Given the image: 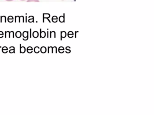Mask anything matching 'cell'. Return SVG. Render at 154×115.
<instances>
[{"instance_id":"13","label":"cell","mask_w":154,"mask_h":115,"mask_svg":"<svg viewBox=\"0 0 154 115\" xmlns=\"http://www.w3.org/2000/svg\"><path fill=\"white\" fill-rule=\"evenodd\" d=\"M9 53H15V48H13V49H12V50H9Z\"/></svg>"},{"instance_id":"8","label":"cell","mask_w":154,"mask_h":115,"mask_svg":"<svg viewBox=\"0 0 154 115\" xmlns=\"http://www.w3.org/2000/svg\"><path fill=\"white\" fill-rule=\"evenodd\" d=\"M27 2H39V0H28Z\"/></svg>"},{"instance_id":"16","label":"cell","mask_w":154,"mask_h":115,"mask_svg":"<svg viewBox=\"0 0 154 115\" xmlns=\"http://www.w3.org/2000/svg\"><path fill=\"white\" fill-rule=\"evenodd\" d=\"M27 50H33V49L31 46H29V47H28Z\"/></svg>"},{"instance_id":"7","label":"cell","mask_w":154,"mask_h":115,"mask_svg":"<svg viewBox=\"0 0 154 115\" xmlns=\"http://www.w3.org/2000/svg\"><path fill=\"white\" fill-rule=\"evenodd\" d=\"M40 38H45L46 36V34L45 32H42L40 33Z\"/></svg>"},{"instance_id":"19","label":"cell","mask_w":154,"mask_h":115,"mask_svg":"<svg viewBox=\"0 0 154 115\" xmlns=\"http://www.w3.org/2000/svg\"><path fill=\"white\" fill-rule=\"evenodd\" d=\"M0 34L3 35V33L2 32H0Z\"/></svg>"},{"instance_id":"11","label":"cell","mask_w":154,"mask_h":115,"mask_svg":"<svg viewBox=\"0 0 154 115\" xmlns=\"http://www.w3.org/2000/svg\"><path fill=\"white\" fill-rule=\"evenodd\" d=\"M57 20H58V18H57V17H56V16H54V17H53L52 20L53 22H57L58 21Z\"/></svg>"},{"instance_id":"12","label":"cell","mask_w":154,"mask_h":115,"mask_svg":"<svg viewBox=\"0 0 154 115\" xmlns=\"http://www.w3.org/2000/svg\"><path fill=\"white\" fill-rule=\"evenodd\" d=\"M50 17L49 14H44V18H46L47 19Z\"/></svg>"},{"instance_id":"20","label":"cell","mask_w":154,"mask_h":115,"mask_svg":"<svg viewBox=\"0 0 154 115\" xmlns=\"http://www.w3.org/2000/svg\"><path fill=\"white\" fill-rule=\"evenodd\" d=\"M20 1H26V0H20Z\"/></svg>"},{"instance_id":"18","label":"cell","mask_w":154,"mask_h":115,"mask_svg":"<svg viewBox=\"0 0 154 115\" xmlns=\"http://www.w3.org/2000/svg\"><path fill=\"white\" fill-rule=\"evenodd\" d=\"M5 1H14V0H5Z\"/></svg>"},{"instance_id":"15","label":"cell","mask_w":154,"mask_h":115,"mask_svg":"<svg viewBox=\"0 0 154 115\" xmlns=\"http://www.w3.org/2000/svg\"><path fill=\"white\" fill-rule=\"evenodd\" d=\"M2 51L4 53H7L8 52V50H2Z\"/></svg>"},{"instance_id":"17","label":"cell","mask_w":154,"mask_h":115,"mask_svg":"<svg viewBox=\"0 0 154 115\" xmlns=\"http://www.w3.org/2000/svg\"><path fill=\"white\" fill-rule=\"evenodd\" d=\"M2 50H8V48H7V47H6V46H5V47H3V48H2Z\"/></svg>"},{"instance_id":"2","label":"cell","mask_w":154,"mask_h":115,"mask_svg":"<svg viewBox=\"0 0 154 115\" xmlns=\"http://www.w3.org/2000/svg\"><path fill=\"white\" fill-rule=\"evenodd\" d=\"M15 35H16V38H20V37H21V32H19V31H18V32H16V33H15Z\"/></svg>"},{"instance_id":"4","label":"cell","mask_w":154,"mask_h":115,"mask_svg":"<svg viewBox=\"0 0 154 115\" xmlns=\"http://www.w3.org/2000/svg\"><path fill=\"white\" fill-rule=\"evenodd\" d=\"M23 36L25 38H28V32H24L23 33Z\"/></svg>"},{"instance_id":"14","label":"cell","mask_w":154,"mask_h":115,"mask_svg":"<svg viewBox=\"0 0 154 115\" xmlns=\"http://www.w3.org/2000/svg\"><path fill=\"white\" fill-rule=\"evenodd\" d=\"M33 50H27V51L28 53H31L33 52Z\"/></svg>"},{"instance_id":"9","label":"cell","mask_w":154,"mask_h":115,"mask_svg":"<svg viewBox=\"0 0 154 115\" xmlns=\"http://www.w3.org/2000/svg\"><path fill=\"white\" fill-rule=\"evenodd\" d=\"M34 52H35L36 53H39V48L38 46L35 47L34 48Z\"/></svg>"},{"instance_id":"21","label":"cell","mask_w":154,"mask_h":115,"mask_svg":"<svg viewBox=\"0 0 154 115\" xmlns=\"http://www.w3.org/2000/svg\"><path fill=\"white\" fill-rule=\"evenodd\" d=\"M1 47H0V48H1Z\"/></svg>"},{"instance_id":"3","label":"cell","mask_w":154,"mask_h":115,"mask_svg":"<svg viewBox=\"0 0 154 115\" xmlns=\"http://www.w3.org/2000/svg\"><path fill=\"white\" fill-rule=\"evenodd\" d=\"M33 37H34V38H38V36H39V33H38V32L35 31V32H34L33 33Z\"/></svg>"},{"instance_id":"1","label":"cell","mask_w":154,"mask_h":115,"mask_svg":"<svg viewBox=\"0 0 154 115\" xmlns=\"http://www.w3.org/2000/svg\"><path fill=\"white\" fill-rule=\"evenodd\" d=\"M20 53H24L26 51V48L24 46H21V45H20Z\"/></svg>"},{"instance_id":"6","label":"cell","mask_w":154,"mask_h":115,"mask_svg":"<svg viewBox=\"0 0 154 115\" xmlns=\"http://www.w3.org/2000/svg\"><path fill=\"white\" fill-rule=\"evenodd\" d=\"M66 37V33L65 32H61V38H65Z\"/></svg>"},{"instance_id":"5","label":"cell","mask_w":154,"mask_h":115,"mask_svg":"<svg viewBox=\"0 0 154 115\" xmlns=\"http://www.w3.org/2000/svg\"><path fill=\"white\" fill-rule=\"evenodd\" d=\"M41 52L42 53H45L46 52V48L45 47H41L40 49Z\"/></svg>"},{"instance_id":"10","label":"cell","mask_w":154,"mask_h":115,"mask_svg":"<svg viewBox=\"0 0 154 115\" xmlns=\"http://www.w3.org/2000/svg\"><path fill=\"white\" fill-rule=\"evenodd\" d=\"M59 21L60 22H64V17H63V16H60L59 18Z\"/></svg>"}]
</instances>
